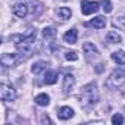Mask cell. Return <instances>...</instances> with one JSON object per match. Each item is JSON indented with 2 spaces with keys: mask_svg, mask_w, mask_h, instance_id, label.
Wrapping results in <instances>:
<instances>
[{
  "mask_svg": "<svg viewBox=\"0 0 125 125\" xmlns=\"http://www.w3.org/2000/svg\"><path fill=\"white\" fill-rule=\"evenodd\" d=\"M12 41H15L16 44V49L19 50V53L25 57H30L32 54V50H34V43L35 40H31L28 38L25 34H21V35H12L10 37Z\"/></svg>",
  "mask_w": 125,
  "mask_h": 125,
  "instance_id": "obj_1",
  "label": "cell"
},
{
  "mask_svg": "<svg viewBox=\"0 0 125 125\" xmlns=\"http://www.w3.org/2000/svg\"><path fill=\"white\" fill-rule=\"evenodd\" d=\"M124 83H125V71L124 69H115L107 80V85L112 88H118Z\"/></svg>",
  "mask_w": 125,
  "mask_h": 125,
  "instance_id": "obj_2",
  "label": "cell"
},
{
  "mask_svg": "<svg viewBox=\"0 0 125 125\" xmlns=\"http://www.w3.org/2000/svg\"><path fill=\"white\" fill-rule=\"evenodd\" d=\"M0 99H2L3 102H13L16 99L15 88L8 85V84H2L0 85Z\"/></svg>",
  "mask_w": 125,
  "mask_h": 125,
  "instance_id": "obj_3",
  "label": "cell"
},
{
  "mask_svg": "<svg viewBox=\"0 0 125 125\" xmlns=\"http://www.w3.org/2000/svg\"><path fill=\"white\" fill-rule=\"evenodd\" d=\"M99 6H100L99 2H88V0H84L81 3V12H83V15H91V13L99 10Z\"/></svg>",
  "mask_w": 125,
  "mask_h": 125,
  "instance_id": "obj_4",
  "label": "cell"
},
{
  "mask_svg": "<svg viewBox=\"0 0 125 125\" xmlns=\"http://www.w3.org/2000/svg\"><path fill=\"white\" fill-rule=\"evenodd\" d=\"M83 52H84L87 60H90V62L94 60V59L99 56V50L96 49V46H94L93 43H85V44L83 46Z\"/></svg>",
  "mask_w": 125,
  "mask_h": 125,
  "instance_id": "obj_5",
  "label": "cell"
},
{
  "mask_svg": "<svg viewBox=\"0 0 125 125\" xmlns=\"http://www.w3.org/2000/svg\"><path fill=\"white\" fill-rule=\"evenodd\" d=\"M2 65L3 66H15L16 65V62H18V54H15V53H5V54H2Z\"/></svg>",
  "mask_w": 125,
  "mask_h": 125,
  "instance_id": "obj_6",
  "label": "cell"
},
{
  "mask_svg": "<svg viewBox=\"0 0 125 125\" xmlns=\"http://www.w3.org/2000/svg\"><path fill=\"white\" fill-rule=\"evenodd\" d=\"M74 84H75V78H74V75H71V74H66L65 75V78H63V93L65 94H69L71 93V90L74 88Z\"/></svg>",
  "mask_w": 125,
  "mask_h": 125,
  "instance_id": "obj_7",
  "label": "cell"
},
{
  "mask_svg": "<svg viewBox=\"0 0 125 125\" xmlns=\"http://www.w3.org/2000/svg\"><path fill=\"white\" fill-rule=\"evenodd\" d=\"M12 10H13V13H15L16 16L24 18V16H27V13H28V6H27L25 3H15L13 8H12Z\"/></svg>",
  "mask_w": 125,
  "mask_h": 125,
  "instance_id": "obj_8",
  "label": "cell"
},
{
  "mask_svg": "<svg viewBox=\"0 0 125 125\" xmlns=\"http://www.w3.org/2000/svg\"><path fill=\"white\" fill-rule=\"evenodd\" d=\"M57 116H59V119L66 121V119H69V118L74 116V110H72L71 107H68V106H63V107H60V109H59Z\"/></svg>",
  "mask_w": 125,
  "mask_h": 125,
  "instance_id": "obj_9",
  "label": "cell"
},
{
  "mask_svg": "<svg viewBox=\"0 0 125 125\" xmlns=\"http://www.w3.org/2000/svg\"><path fill=\"white\" fill-rule=\"evenodd\" d=\"M63 40H65L66 43H69V44H75L77 40H78V32H77V30L72 28V30L66 31L65 35H63Z\"/></svg>",
  "mask_w": 125,
  "mask_h": 125,
  "instance_id": "obj_10",
  "label": "cell"
},
{
  "mask_svg": "<svg viewBox=\"0 0 125 125\" xmlns=\"http://www.w3.org/2000/svg\"><path fill=\"white\" fill-rule=\"evenodd\" d=\"M88 27H93V28H104L106 27V19L103 16H96L94 19H91L88 24Z\"/></svg>",
  "mask_w": 125,
  "mask_h": 125,
  "instance_id": "obj_11",
  "label": "cell"
},
{
  "mask_svg": "<svg viewBox=\"0 0 125 125\" xmlns=\"http://www.w3.org/2000/svg\"><path fill=\"white\" fill-rule=\"evenodd\" d=\"M47 66H49V65H47V62H43V60L35 62V63L32 65V68H31V72H32V74H35V75H38V74H40L41 71H44Z\"/></svg>",
  "mask_w": 125,
  "mask_h": 125,
  "instance_id": "obj_12",
  "label": "cell"
},
{
  "mask_svg": "<svg viewBox=\"0 0 125 125\" xmlns=\"http://www.w3.org/2000/svg\"><path fill=\"white\" fill-rule=\"evenodd\" d=\"M106 40H107V43L115 44V43H121V41H122V37H121L116 31H109V32L106 34Z\"/></svg>",
  "mask_w": 125,
  "mask_h": 125,
  "instance_id": "obj_13",
  "label": "cell"
},
{
  "mask_svg": "<svg viewBox=\"0 0 125 125\" xmlns=\"http://www.w3.org/2000/svg\"><path fill=\"white\" fill-rule=\"evenodd\" d=\"M112 59L116 62L118 65H124L125 63V52L124 50H118L112 53Z\"/></svg>",
  "mask_w": 125,
  "mask_h": 125,
  "instance_id": "obj_14",
  "label": "cell"
},
{
  "mask_svg": "<svg viewBox=\"0 0 125 125\" xmlns=\"http://www.w3.org/2000/svg\"><path fill=\"white\" fill-rule=\"evenodd\" d=\"M57 15H59V18H60L62 21H66V19L71 18L72 12H71L69 8H59V9H57Z\"/></svg>",
  "mask_w": 125,
  "mask_h": 125,
  "instance_id": "obj_15",
  "label": "cell"
},
{
  "mask_svg": "<svg viewBox=\"0 0 125 125\" xmlns=\"http://www.w3.org/2000/svg\"><path fill=\"white\" fill-rule=\"evenodd\" d=\"M57 81V72L56 71H47L46 77H44V83L46 84H54Z\"/></svg>",
  "mask_w": 125,
  "mask_h": 125,
  "instance_id": "obj_16",
  "label": "cell"
},
{
  "mask_svg": "<svg viewBox=\"0 0 125 125\" xmlns=\"http://www.w3.org/2000/svg\"><path fill=\"white\" fill-rule=\"evenodd\" d=\"M35 103H37L38 106H47V104L50 103V97H49L47 94H38V96L35 97Z\"/></svg>",
  "mask_w": 125,
  "mask_h": 125,
  "instance_id": "obj_17",
  "label": "cell"
},
{
  "mask_svg": "<svg viewBox=\"0 0 125 125\" xmlns=\"http://www.w3.org/2000/svg\"><path fill=\"white\" fill-rule=\"evenodd\" d=\"M113 24H115V25H118V28L125 30V13L116 15V16H115V19H113Z\"/></svg>",
  "mask_w": 125,
  "mask_h": 125,
  "instance_id": "obj_18",
  "label": "cell"
},
{
  "mask_svg": "<svg viewBox=\"0 0 125 125\" xmlns=\"http://www.w3.org/2000/svg\"><path fill=\"white\" fill-rule=\"evenodd\" d=\"M43 35H44L46 40H52V38L56 37V30L52 28V27H46V28L43 30Z\"/></svg>",
  "mask_w": 125,
  "mask_h": 125,
  "instance_id": "obj_19",
  "label": "cell"
},
{
  "mask_svg": "<svg viewBox=\"0 0 125 125\" xmlns=\"http://www.w3.org/2000/svg\"><path fill=\"white\" fill-rule=\"evenodd\" d=\"M102 6H103V10L104 13H110L112 12V3H110V0H102Z\"/></svg>",
  "mask_w": 125,
  "mask_h": 125,
  "instance_id": "obj_20",
  "label": "cell"
},
{
  "mask_svg": "<svg viewBox=\"0 0 125 125\" xmlns=\"http://www.w3.org/2000/svg\"><path fill=\"white\" fill-rule=\"evenodd\" d=\"M122 122H124V118H122L121 113H115V115L112 116V124H115V125H121Z\"/></svg>",
  "mask_w": 125,
  "mask_h": 125,
  "instance_id": "obj_21",
  "label": "cell"
},
{
  "mask_svg": "<svg viewBox=\"0 0 125 125\" xmlns=\"http://www.w3.org/2000/svg\"><path fill=\"white\" fill-rule=\"evenodd\" d=\"M65 57H66V60H77L78 59V54L75 52H68Z\"/></svg>",
  "mask_w": 125,
  "mask_h": 125,
  "instance_id": "obj_22",
  "label": "cell"
},
{
  "mask_svg": "<svg viewBox=\"0 0 125 125\" xmlns=\"http://www.w3.org/2000/svg\"><path fill=\"white\" fill-rule=\"evenodd\" d=\"M41 122H43V124H46V122H47V124H50V119H49L47 116H43V121H41Z\"/></svg>",
  "mask_w": 125,
  "mask_h": 125,
  "instance_id": "obj_23",
  "label": "cell"
}]
</instances>
